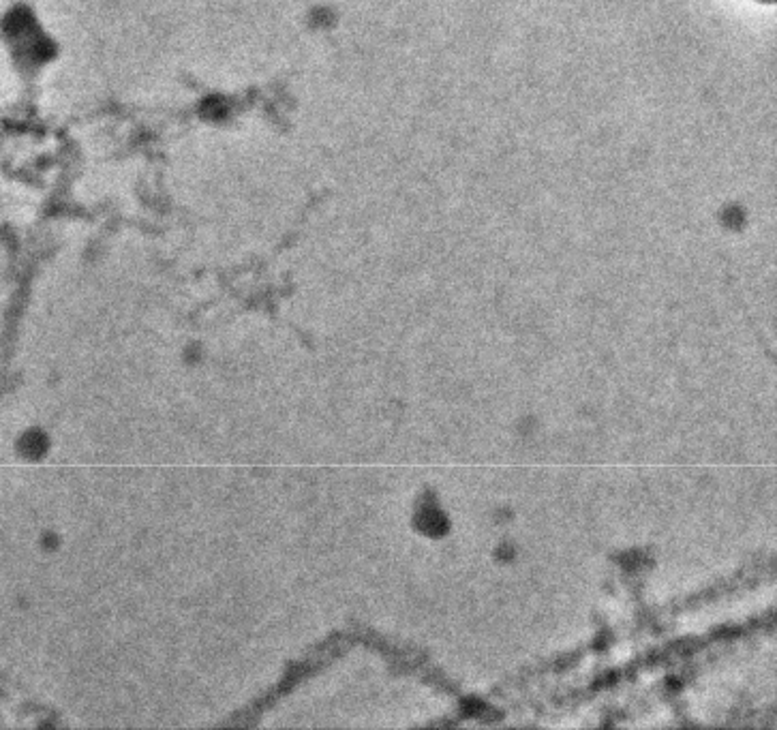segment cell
Masks as SVG:
<instances>
[{"instance_id":"obj_1","label":"cell","mask_w":777,"mask_h":730,"mask_svg":"<svg viewBox=\"0 0 777 730\" xmlns=\"http://www.w3.org/2000/svg\"><path fill=\"white\" fill-rule=\"evenodd\" d=\"M760 3H775V0H760Z\"/></svg>"}]
</instances>
